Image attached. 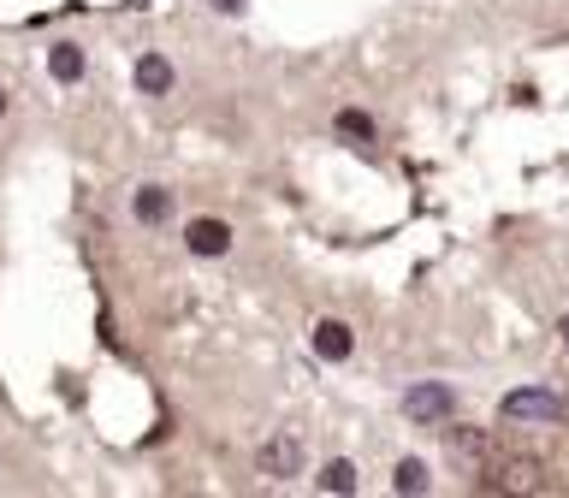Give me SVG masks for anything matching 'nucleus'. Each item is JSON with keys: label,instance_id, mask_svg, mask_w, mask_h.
<instances>
[{"label": "nucleus", "instance_id": "2eb2a0df", "mask_svg": "<svg viewBox=\"0 0 569 498\" xmlns=\"http://www.w3.org/2000/svg\"><path fill=\"white\" fill-rule=\"evenodd\" d=\"M558 332H563V345H569V315H563V327H558Z\"/></svg>", "mask_w": 569, "mask_h": 498}, {"label": "nucleus", "instance_id": "39448f33", "mask_svg": "<svg viewBox=\"0 0 569 498\" xmlns=\"http://www.w3.org/2000/svg\"><path fill=\"white\" fill-rule=\"evenodd\" d=\"M350 350H356V338L345 320H320L315 327V356L320 362H350Z\"/></svg>", "mask_w": 569, "mask_h": 498}, {"label": "nucleus", "instance_id": "20e7f679", "mask_svg": "<svg viewBox=\"0 0 569 498\" xmlns=\"http://www.w3.org/2000/svg\"><path fill=\"white\" fill-rule=\"evenodd\" d=\"M184 243H190V256H226V249H231V226L226 220H190Z\"/></svg>", "mask_w": 569, "mask_h": 498}, {"label": "nucleus", "instance_id": "9d476101", "mask_svg": "<svg viewBox=\"0 0 569 498\" xmlns=\"http://www.w3.org/2000/svg\"><path fill=\"white\" fill-rule=\"evenodd\" d=\"M356 487H362V469H356V462L338 457V462H327V469H320V492H338V498H345V492H356Z\"/></svg>", "mask_w": 569, "mask_h": 498}, {"label": "nucleus", "instance_id": "ddd939ff", "mask_svg": "<svg viewBox=\"0 0 569 498\" xmlns=\"http://www.w3.org/2000/svg\"><path fill=\"white\" fill-rule=\"evenodd\" d=\"M338 131L356 137V142H373V119H368V113H356V107H345V113H338Z\"/></svg>", "mask_w": 569, "mask_h": 498}, {"label": "nucleus", "instance_id": "7ed1b4c3", "mask_svg": "<svg viewBox=\"0 0 569 498\" xmlns=\"http://www.w3.org/2000/svg\"><path fill=\"white\" fill-rule=\"evenodd\" d=\"M498 409H505V421H563V398L558 391H540V386L510 391Z\"/></svg>", "mask_w": 569, "mask_h": 498}, {"label": "nucleus", "instance_id": "f257e3e1", "mask_svg": "<svg viewBox=\"0 0 569 498\" xmlns=\"http://www.w3.org/2000/svg\"><path fill=\"white\" fill-rule=\"evenodd\" d=\"M403 416L416 421V427H439V421H451V416H457V391H451V386H439V380L409 386V391H403Z\"/></svg>", "mask_w": 569, "mask_h": 498}, {"label": "nucleus", "instance_id": "f8f14e48", "mask_svg": "<svg viewBox=\"0 0 569 498\" xmlns=\"http://www.w3.org/2000/svg\"><path fill=\"white\" fill-rule=\"evenodd\" d=\"M391 487L409 492V498L427 492V462H421V457H403V462H398V475H391Z\"/></svg>", "mask_w": 569, "mask_h": 498}, {"label": "nucleus", "instance_id": "6e6552de", "mask_svg": "<svg viewBox=\"0 0 569 498\" xmlns=\"http://www.w3.org/2000/svg\"><path fill=\"white\" fill-rule=\"evenodd\" d=\"M131 213H137L142 226H160V220L172 213V190H160V185H142V190L131 196Z\"/></svg>", "mask_w": 569, "mask_h": 498}, {"label": "nucleus", "instance_id": "0eeeda50", "mask_svg": "<svg viewBox=\"0 0 569 498\" xmlns=\"http://www.w3.org/2000/svg\"><path fill=\"white\" fill-rule=\"evenodd\" d=\"M172 83H178V71L160 60V53H142V60H137V89H142V96H167Z\"/></svg>", "mask_w": 569, "mask_h": 498}, {"label": "nucleus", "instance_id": "4468645a", "mask_svg": "<svg viewBox=\"0 0 569 498\" xmlns=\"http://www.w3.org/2000/svg\"><path fill=\"white\" fill-rule=\"evenodd\" d=\"M213 7H220V12H243V0H213Z\"/></svg>", "mask_w": 569, "mask_h": 498}, {"label": "nucleus", "instance_id": "f03ea898", "mask_svg": "<svg viewBox=\"0 0 569 498\" xmlns=\"http://www.w3.org/2000/svg\"><path fill=\"white\" fill-rule=\"evenodd\" d=\"M302 462H309V451H302L297 434H267L261 451H256V469H261L267 480H297Z\"/></svg>", "mask_w": 569, "mask_h": 498}, {"label": "nucleus", "instance_id": "dca6fc26", "mask_svg": "<svg viewBox=\"0 0 569 498\" xmlns=\"http://www.w3.org/2000/svg\"><path fill=\"white\" fill-rule=\"evenodd\" d=\"M0 113H7V96H0Z\"/></svg>", "mask_w": 569, "mask_h": 498}, {"label": "nucleus", "instance_id": "9b49d317", "mask_svg": "<svg viewBox=\"0 0 569 498\" xmlns=\"http://www.w3.org/2000/svg\"><path fill=\"white\" fill-rule=\"evenodd\" d=\"M492 487H505V492H533L540 480H533V462H505V469L492 475Z\"/></svg>", "mask_w": 569, "mask_h": 498}, {"label": "nucleus", "instance_id": "1a4fd4ad", "mask_svg": "<svg viewBox=\"0 0 569 498\" xmlns=\"http://www.w3.org/2000/svg\"><path fill=\"white\" fill-rule=\"evenodd\" d=\"M48 71H53V83H78L83 78V48L78 42H53L48 48Z\"/></svg>", "mask_w": 569, "mask_h": 498}, {"label": "nucleus", "instance_id": "423d86ee", "mask_svg": "<svg viewBox=\"0 0 569 498\" xmlns=\"http://www.w3.org/2000/svg\"><path fill=\"white\" fill-rule=\"evenodd\" d=\"M445 445H451V457H462V462H487L492 457V439L480 434V427H445Z\"/></svg>", "mask_w": 569, "mask_h": 498}]
</instances>
